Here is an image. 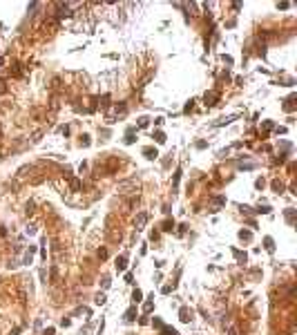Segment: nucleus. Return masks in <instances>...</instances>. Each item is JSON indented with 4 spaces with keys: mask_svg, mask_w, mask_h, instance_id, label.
Wrapping results in <instances>:
<instances>
[{
    "mask_svg": "<svg viewBox=\"0 0 297 335\" xmlns=\"http://www.w3.org/2000/svg\"><path fill=\"white\" fill-rule=\"evenodd\" d=\"M152 311V302H145L143 304V313H150Z\"/></svg>",
    "mask_w": 297,
    "mask_h": 335,
    "instance_id": "b1692460",
    "label": "nucleus"
},
{
    "mask_svg": "<svg viewBox=\"0 0 297 335\" xmlns=\"http://www.w3.org/2000/svg\"><path fill=\"white\" fill-rule=\"evenodd\" d=\"M40 136H43V132H34V134H31V141L38 143V141H40Z\"/></svg>",
    "mask_w": 297,
    "mask_h": 335,
    "instance_id": "412c9836",
    "label": "nucleus"
},
{
    "mask_svg": "<svg viewBox=\"0 0 297 335\" xmlns=\"http://www.w3.org/2000/svg\"><path fill=\"white\" fill-rule=\"evenodd\" d=\"M179 179H181V172H179V170H177V172H174V186H177V183H179Z\"/></svg>",
    "mask_w": 297,
    "mask_h": 335,
    "instance_id": "7c9ffc66",
    "label": "nucleus"
},
{
    "mask_svg": "<svg viewBox=\"0 0 297 335\" xmlns=\"http://www.w3.org/2000/svg\"><path fill=\"white\" fill-rule=\"evenodd\" d=\"M270 186H273V190H275V192H284V183H282V181H273Z\"/></svg>",
    "mask_w": 297,
    "mask_h": 335,
    "instance_id": "9b49d317",
    "label": "nucleus"
},
{
    "mask_svg": "<svg viewBox=\"0 0 297 335\" xmlns=\"http://www.w3.org/2000/svg\"><path fill=\"white\" fill-rule=\"evenodd\" d=\"M43 335H54V329H45V333Z\"/></svg>",
    "mask_w": 297,
    "mask_h": 335,
    "instance_id": "2f4dec72",
    "label": "nucleus"
},
{
    "mask_svg": "<svg viewBox=\"0 0 297 335\" xmlns=\"http://www.w3.org/2000/svg\"><path fill=\"white\" fill-rule=\"evenodd\" d=\"M125 143H134V128L128 130V134H125Z\"/></svg>",
    "mask_w": 297,
    "mask_h": 335,
    "instance_id": "2eb2a0df",
    "label": "nucleus"
},
{
    "mask_svg": "<svg viewBox=\"0 0 297 335\" xmlns=\"http://www.w3.org/2000/svg\"><path fill=\"white\" fill-rule=\"evenodd\" d=\"M18 333H20V329H14V331L9 333V335H18Z\"/></svg>",
    "mask_w": 297,
    "mask_h": 335,
    "instance_id": "f704fd0d",
    "label": "nucleus"
},
{
    "mask_svg": "<svg viewBox=\"0 0 297 335\" xmlns=\"http://www.w3.org/2000/svg\"><path fill=\"white\" fill-rule=\"evenodd\" d=\"M125 266H128V255H121L119 259H116V270L123 273V270H125Z\"/></svg>",
    "mask_w": 297,
    "mask_h": 335,
    "instance_id": "f03ea898",
    "label": "nucleus"
},
{
    "mask_svg": "<svg viewBox=\"0 0 297 335\" xmlns=\"http://www.w3.org/2000/svg\"><path fill=\"white\" fill-rule=\"evenodd\" d=\"M69 186H72L74 190H81V186H83V183H81L78 179H69Z\"/></svg>",
    "mask_w": 297,
    "mask_h": 335,
    "instance_id": "f3484780",
    "label": "nucleus"
},
{
    "mask_svg": "<svg viewBox=\"0 0 297 335\" xmlns=\"http://www.w3.org/2000/svg\"><path fill=\"white\" fill-rule=\"evenodd\" d=\"M143 154H145L148 159H157V157H159V152H157L154 148H145V150H143Z\"/></svg>",
    "mask_w": 297,
    "mask_h": 335,
    "instance_id": "1a4fd4ad",
    "label": "nucleus"
},
{
    "mask_svg": "<svg viewBox=\"0 0 297 335\" xmlns=\"http://www.w3.org/2000/svg\"><path fill=\"white\" fill-rule=\"evenodd\" d=\"M179 315H181V322H190V320H192V313H190V311L186 308V306L181 308V313H179Z\"/></svg>",
    "mask_w": 297,
    "mask_h": 335,
    "instance_id": "423d86ee",
    "label": "nucleus"
},
{
    "mask_svg": "<svg viewBox=\"0 0 297 335\" xmlns=\"http://www.w3.org/2000/svg\"><path fill=\"white\" fill-rule=\"evenodd\" d=\"M286 221H288V224H293V221H295V210H291V208L286 210Z\"/></svg>",
    "mask_w": 297,
    "mask_h": 335,
    "instance_id": "ddd939ff",
    "label": "nucleus"
},
{
    "mask_svg": "<svg viewBox=\"0 0 297 335\" xmlns=\"http://www.w3.org/2000/svg\"><path fill=\"white\" fill-rule=\"evenodd\" d=\"M81 143H83L85 148H87V145H90V136H81Z\"/></svg>",
    "mask_w": 297,
    "mask_h": 335,
    "instance_id": "cd10ccee",
    "label": "nucleus"
},
{
    "mask_svg": "<svg viewBox=\"0 0 297 335\" xmlns=\"http://www.w3.org/2000/svg\"><path fill=\"white\" fill-rule=\"evenodd\" d=\"M172 228H174V221H170V219H168V221H163V230H165V232H170Z\"/></svg>",
    "mask_w": 297,
    "mask_h": 335,
    "instance_id": "a211bd4d",
    "label": "nucleus"
},
{
    "mask_svg": "<svg viewBox=\"0 0 297 335\" xmlns=\"http://www.w3.org/2000/svg\"><path fill=\"white\" fill-rule=\"evenodd\" d=\"M132 299H134V302H141V299H143V293H141L139 288H134V293H132Z\"/></svg>",
    "mask_w": 297,
    "mask_h": 335,
    "instance_id": "4468645a",
    "label": "nucleus"
},
{
    "mask_svg": "<svg viewBox=\"0 0 297 335\" xmlns=\"http://www.w3.org/2000/svg\"><path fill=\"white\" fill-rule=\"evenodd\" d=\"M250 237L253 235L248 232V230H239V239H241V241H250Z\"/></svg>",
    "mask_w": 297,
    "mask_h": 335,
    "instance_id": "f8f14e48",
    "label": "nucleus"
},
{
    "mask_svg": "<svg viewBox=\"0 0 297 335\" xmlns=\"http://www.w3.org/2000/svg\"><path fill=\"white\" fill-rule=\"evenodd\" d=\"M139 183H136V179H130V181H121L119 183V192H128V190H132V188H136Z\"/></svg>",
    "mask_w": 297,
    "mask_h": 335,
    "instance_id": "f257e3e1",
    "label": "nucleus"
},
{
    "mask_svg": "<svg viewBox=\"0 0 297 335\" xmlns=\"http://www.w3.org/2000/svg\"><path fill=\"white\" fill-rule=\"evenodd\" d=\"M125 110H128V107H125L123 103H121V105H116V112H119V114H125Z\"/></svg>",
    "mask_w": 297,
    "mask_h": 335,
    "instance_id": "a878e982",
    "label": "nucleus"
},
{
    "mask_svg": "<svg viewBox=\"0 0 297 335\" xmlns=\"http://www.w3.org/2000/svg\"><path fill=\"white\" fill-rule=\"evenodd\" d=\"M103 288H110V277H103Z\"/></svg>",
    "mask_w": 297,
    "mask_h": 335,
    "instance_id": "c756f323",
    "label": "nucleus"
},
{
    "mask_svg": "<svg viewBox=\"0 0 297 335\" xmlns=\"http://www.w3.org/2000/svg\"><path fill=\"white\" fill-rule=\"evenodd\" d=\"M145 221H148V212H139V217H136V230H143Z\"/></svg>",
    "mask_w": 297,
    "mask_h": 335,
    "instance_id": "7ed1b4c3",
    "label": "nucleus"
},
{
    "mask_svg": "<svg viewBox=\"0 0 297 335\" xmlns=\"http://www.w3.org/2000/svg\"><path fill=\"white\" fill-rule=\"evenodd\" d=\"M257 212H264V215H268V212H270V208H268V206H259V210H257Z\"/></svg>",
    "mask_w": 297,
    "mask_h": 335,
    "instance_id": "393cba45",
    "label": "nucleus"
},
{
    "mask_svg": "<svg viewBox=\"0 0 297 335\" xmlns=\"http://www.w3.org/2000/svg\"><path fill=\"white\" fill-rule=\"evenodd\" d=\"M154 326H157V329H163V322H161L159 317H154Z\"/></svg>",
    "mask_w": 297,
    "mask_h": 335,
    "instance_id": "c85d7f7f",
    "label": "nucleus"
},
{
    "mask_svg": "<svg viewBox=\"0 0 297 335\" xmlns=\"http://www.w3.org/2000/svg\"><path fill=\"white\" fill-rule=\"evenodd\" d=\"M226 331H228V335H239V333H237V329H235V326H228V329H226Z\"/></svg>",
    "mask_w": 297,
    "mask_h": 335,
    "instance_id": "bb28decb",
    "label": "nucleus"
},
{
    "mask_svg": "<svg viewBox=\"0 0 297 335\" xmlns=\"http://www.w3.org/2000/svg\"><path fill=\"white\" fill-rule=\"evenodd\" d=\"M226 203V197H215L212 199V210H217V208H221Z\"/></svg>",
    "mask_w": 297,
    "mask_h": 335,
    "instance_id": "0eeeda50",
    "label": "nucleus"
},
{
    "mask_svg": "<svg viewBox=\"0 0 297 335\" xmlns=\"http://www.w3.org/2000/svg\"><path fill=\"white\" fill-rule=\"evenodd\" d=\"M154 139H157V143H165V134L163 132H154Z\"/></svg>",
    "mask_w": 297,
    "mask_h": 335,
    "instance_id": "dca6fc26",
    "label": "nucleus"
},
{
    "mask_svg": "<svg viewBox=\"0 0 297 335\" xmlns=\"http://www.w3.org/2000/svg\"><path fill=\"white\" fill-rule=\"evenodd\" d=\"M0 65H2V58H0Z\"/></svg>",
    "mask_w": 297,
    "mask_h": 335,
    "instance_id": "c9c22d12",
    "label": "nucleus"
},
{
    "mask_svg": "<svg viewBox=\"0 0 297 335\" xmlns=\"http://www.w3.org/2000/svg\"><path fill=\"white\" fill-rule=\"evenodd\" d=\"M264 246H266V250H268V253H273V250H275V241H273V237H266V239H264Z\"/></svg>",
    "mask_w": 297,
    "mask_h": 335,
    "instance_id": "6e6552de",
    "label": "nucleus"
},
{
    "mask_svg": "<svg viewBox=\"0 0 297 335\" xmlns=\"http://www.w3.org/2000/svg\"><path fill=\"white\" fill-rule=\"evenodd\" d=\"M105 299H107V297H105V293H98V295H96V299H94V302H96V304L101 306V304H105Z\"/></svg>",
    "mask_w": 297,
    "mask_h": 335,
    "instance_id": "6ab92c4d",
    "label": "nucleus"
},
{
    "mask_svg": "<svg viewBox=\"0 0 297 335\" xmlns=\"http://www.w3.org/2000/svg\"><path fill=\"white\" fill-rule=\"evenodd\" d=\"M134 315H136V308L132 306V308L125 311V322H132V320H134Z\"/></svg>",
    "mask_w": 297,
    "mask_h": 335,
    "instance_id": "9d476101",
    "label": "nucleus"
},
{
    "mask_svg": "<svg viewBox=\"0 0 297 335\" xmlns=\"http://www.w3.org/2000/svg\"><path fill=\"white\" fill-rule=\"evenodd\" d=\"M203 98H206L208 105H215V101L219 98V94H217V92H206V96H203Z\"/></svg>",
    "mask_w": 297,
    "mask_h": 335,
    "instance_id": "39448f33",
    "label": "nucleus"
},
{
    "mask_svg": "<svg viewBox=\"0 0 297 335\" xmlns=\"http://www.w3.org/2000/svg\"><path fill=\"white\" fill-rule=\"evenodd\" d=\"M0 237H7V230H5L2 226H0Z\"/></svg>",
    "mask_w": 297,
    "mask_h": 335,
    "instance_id": "72a5a7b5",
    "label": "nucleus"
},
{
    "mask_svg": "<svg viewBox=\"0 0 297 335\" xmlns=\"http://www.w3.org/2000/svg\"><path fill=\"white\" fill-rule=\"evenodd\" d=\"M5 90H7V87H5V81H0V94H2Z\"/></svg>",
    "mask_w": 297,
    "mask_h": 335,
    "instance_id": "473e14b6",
    "label": "nucleus"
},
{
    "mask_svg": "<svg viewBox=\"0 0 297 335\" xmlns=\"http://www.w3.org/2000/svg\"><path fill=\"white\" fill-rule=\"evenodd\" d=\"M232 255H235V259H237L239 264H246V262H248V255L241 253V250H237V248H232Z\"/></svg>",
    "mask_w": 297,
    "mask_h": 335,
    "instance_id": "20e7f679",
    "label": "nucleus"
},
{
    "mask_svg": "<svg viewBox=\"0 0 297 335\" xmlns=\"http://www.w3.org/2000/svg\"><path fill=\"white\" fill-rule=\"evenodd\" d=\"M293 101H295V96H291L288 101H286V110H288V112H293Z\"/></svg>",
    "mask_w": 297,
    "mask_h": 335,
    "instance_id": "4be33fe9",
    "label": "nucleus"
},
{
    "mask_svg": "<svg viewBox=\"0 0 297 335\" xmlns=\"http://www.w3.org/2000/svg\"><path fill=\"white\" fill-rule=\"evenodd\" d=\"M148 121H150L148 116H141V119H139V128H145V125H148Z\"/></svg>",
    "mask_w": 297,
    "mask_h": 335,
    "instance_id": "aec40b11",
    "label": "nucleus"
},
{
    "mask_svg": "<svg viewBox=\"0 0 297 335\" xmlns=\"http://www.w3.org/2000/svg\"><path fill=\"white\" fill-rule=\"evenodd\" d=\"M98 259H107V250H105V248L98 250Z\"/></svg>",
    "mask_w": 297,
    "mask_h": 335,
    "instance_id": "5701e85b",
    "label": "nucleus"
}]
</instances>
